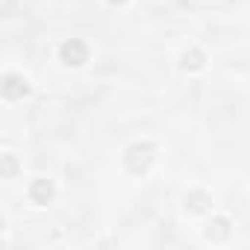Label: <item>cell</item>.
<instances>
[{"mask_svg": "<svg viewBox=\"0 0 250 250\" xmlns=\"http://www.w3.org/2000/svg\"><path fill=\"white\" fill-rule=\"evenodd\" d=\"M153 156H156L153 142H136V145L127 147V153H124V165H127L130 174H145L153 165Z\"/></svg>", "mask_w": 250, "mask_h": 250, "instance_id": "cell-1", "label": "cell"}, {"mask_svg": "<svg viewBox=\"0 0 250 250\" xmlns=\"http://www.w3.org/2000/svg\"><path fill=\"white\" fill-rule=\"evenodd\" d=\"M59 59L71 68H80L88 62V44L83 39H65L62 47H59Z\"/></svg>", "mask_w": 250, "mask_h": 250, "instance_id": "cell-2", "label": "cell"}, {"mask_svg": "<svg viewBox=\"0 0 250 250\" xmlns=\"http://www.w3.org/2000/svg\"><path fill=\"white\" fill-rule=\"evenodd\" d=\"M27 197H30L36 206H47V203L56 197V186H53V180H47V177L33 180L30 188H27Z\"/></svg>", "mask_w": 250, "mask_h": 250, "instance_id": "cell-3", "label": "cell"}, {"mask_svg": "<svg viewBox=\"0 0 250 250\" xmlns=\"http://www.w3.org/2000/svg\"><path fill=\"white\" fill-rule=\"evenodd\" d=\"M3 97L6 100H21V97H27L30 94V83L24 80V77H18V74H6L3 77Z\"/></svg>", "mask_w": 250, "mask_h": 250, "instance_id": "cell-4", "label": "cell"}, {"mask_svg": "<svg viewBox=\"0 0 250 250\" xmlns=\"http://www.w3.org/2000/svg\"><path fill=\"white\" fill-rule=\"evenodd\" d=\"M229 232H232V229H229V218L218 215V218H212V221L206 224V232H203V235H206V241H215V244H218V241H227Z\"/></svg>", "mask_w": 250, "mask_h": 250, "instance_id": "cell-5", "label": "cell"}, {"mask_svg": "<svg viewBox=\"0 0 250 250\" xmlns=\"http://www.w3.org/2000/svg\"><path fill=\"white\" fill-rule=\"evenodd\" d=\"M180 65H183V71H200V68L206 65V53H203L200 47H188V50L180 56Z\"/></svg>", "mask_w": 250, "mask_h": 250, "instance_id": "cell-6", "label": "cell"}, {"mask_svg": "<svg viewBox=\"0 0 250 250\" xmlns=\"http://www.w3.org/2000/svg\"><path fill=\"white\" fill-rule=\"evenodd\" d=\"M212 206V194H206V191H191V194H186V209H191V212H206Z\"/></svg>", "mask_w": 250, "mask_h": 250, "instance_id": "cell-7", "label": "cell"}, {"mask_svg": "<svg viewBox=\"0 0 250 250\" xmlns=\"http://www.w3.org/2000/svg\"><path fill=\"white\" fill-rule=\"evenodd\" d=\"M15 171H18V162H15L12 153H6V156H3V177L9 180V177H15Z\"/></svg>", "mask_w": 250, "mask_h": 250, "instance_id": "cell-8", "label": "cell"}, {"mask_svg": "<svg viewBox=\"0 0 250 250\" xmlns=\"http://www.w3.org/2000/svg\"><path fill=\"white\" fill-rule=\"evenodd\" d=\"M106 3H109V6H124L127 0H106Z\"/></svg>", "mask_w": 250, "mask_h": 250, "instance_id": "cell-9", "label": "cell"}]
</instances>
